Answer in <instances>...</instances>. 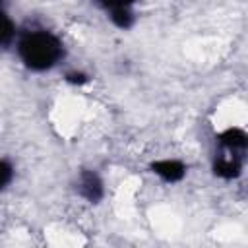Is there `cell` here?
<instances>
[{"instance_id": "2", "label": "cell", "mask_w": 248, "mask_h": 248, "mask_svg": "<svg viewBox=\"0 0 248 248\" xmlns=\"http://www.w3.org/2000/svg\"><path fill=\"white\" fill-rule=\"evenodd\" d=\"M242 165H244V153L219 149V153L215 155V161H213V172H215V176H219L223 180H232V178L240 176Z\"/></svg>"}, {"instance_id": "11", "label": "cell", "mask_w": 248, "mask_h": 248, "mask_svg": "<svg viewBox=\"0 0 248 248\" xmlns=\"http://www.w3.org/2000/svg\"><path fill=\"white\" fill-rule=\"evenodd\" d=\"M0 6H4V0H0Z\"/></svg>"}, {"instance_id": "4", "label": "cell", "mask_w": 248, "mask_h": 248, "mask_svg": "<svg viewBox=\"0 0 248 248\" xmlns=\"http://www.w3.org/2000/svg\"><path fill=\"white\" fill-rule=\"evenodd\" d=\"M151 170L165 182H180L186 176V165L178 159H159L151 163Z\"/></svg>"}, {"instance_id": "3", "label": "cell", "mask_w": 248, "mask_h": 248, "mask_svg": "<svg viewBox=\"0 0 248 248\" xmlns=\"http://www.w3.org/2000/svg\"><path fill=\"white\" fill-rule=\"evenodd\" d=\"M76 190L89 203H99L103 200V196H105V186H103L101 176L95 170H89V169H85V170L79 172Z\"/></svg>"}, {"instance_id": "1", "label": "cell", "mask_w": 248, "mask_h": 248, "mask_svg": "<svg viewBox=\"0 0 248 248\" xmlns=\"http://www.w3.org/2000/svg\"><path fill=\"white\" fill-rule=\"evenodd\" d=\"M17 54L25 68L33 72H45L60 62L64 56V45L50 31H27L17 41Z\"/></svg>"}, {"instance_id": "7", "label": "cell", "mask_w": 248, "mask_h": 248, "mask_svg": "<svg viewBox=\"0 0 248 248\" xmlns=\"http://www.w3.org/2000/svg\"><path fill=\"white\" fill-rule=\"evenodd\" d=\"M16 35V25L12 21V17L6 14L4 6H0V46L8 45Z\"/></svg>"}, {"instance_id": "10", "label": "cell", "mask_w": 248, "mask_h": 248, "mask_svg": "<svg viewBox=\"0 0 248 248\" xmlns=\"http://www.w3.org/2000/svg\"><path fill=\"white\" fill-rule=\"evenodd\" d=\"M66 81L68 83H74V85H83L89 81V76L83 74V72H68L66 74Z\"/></svg>"}, {"instance_id": "9", "label": "cell", "mask_w": 248, "mask_h": 248, "mask_svg": "<svg viewBox=\"0 0 248 248\" xmlns=\"http://www.w3.org/2000/svg\"><path fill=\"white\" fill-rule=\"evenodd\" d=\"M107 12L118 10V8H132L136 4V0H97Z\"/></svg>"}, {"instance_id": "6", "label": "cell", "mask_w": 248, "mask_h": 248, "mask_svg": "<svg viewBox=\"0 0 248 248\" xmlns=\"http://www.w3.org/2000/svg\"><path fill=\"white\" fill-rule=\"evenodd\" d=\"M108 17H110V21H112L116 27H120V29H130V27L134 25V21H136V16H134L132 8H118V10H112V12H108Z\"/></svg>"}, {"instance_id": "5", "label": "cell", "mask_w": 248, "mask_h": 248, "mask_svg": "<svg viewBox=\"0 0 248 248\" xmlns=\"http://www.w3.org/2000/svg\"><path fill=\"white\" fill-rule=\"evenodd\" d=\"M217 145H219V149H227V151H234V153H246L248 136L242 128L231 126L217 136Z\"/></svg>"}, {"instance_id": "8", "label": "cell", "mask_w": 248, "mask_h": 248, "mask_svg": "<svg viewBox=\"0 0 248 248\" xmlns=\"http://www.w3.org/2000/svg\"><path fill=\"white\" fill-rule=\"evenodd\" d=\"M12 178H14V167L6 159H0V192L12 182Z\"/></svg>"}]
</instances>
